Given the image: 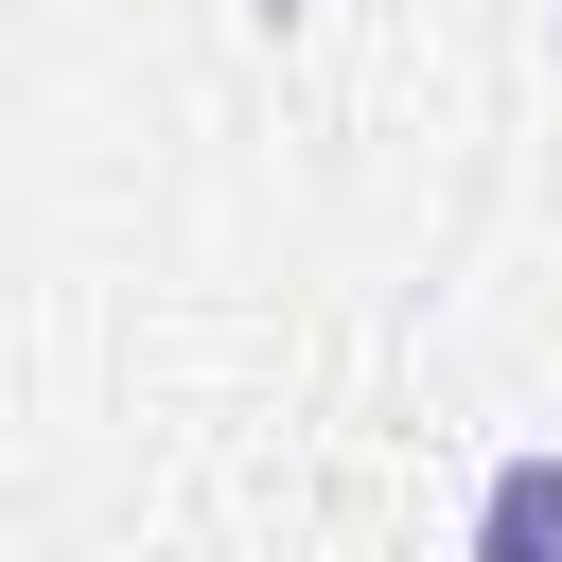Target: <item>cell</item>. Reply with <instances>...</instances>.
Segmentation results:
<instances>
[{
  "mask_svg": "<svg viewBox=\"0 0 562 562\" xmlns=\"http://www.w3.org/2000/svg\"><path fill=\"white\" fill-rule=\"evenodd\" d=\"M474 562H562V457L544 439L474 474Z\"/></svg>",
  "mask_w": 562,
  "mask_h": 562,
  "instance_id": "1",
  "label": "cell"
}]
</instances>
